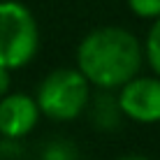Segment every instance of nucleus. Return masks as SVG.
<instances>
[{
	"label": "nucleus",
	"instance_id": "1",
	"mask_svg": "<svg viewBox=\"0 0 160 160\" xmlns=\"http://www.w3.org/2000/svg\"><path fill=\"white\" fill-rule=\"evenodd\" d=\"M142 44L125 28L102 26L91 30L77 47V68L98 88H121L139 74Z\"/></svg>",
	"mask_w": 160,
	"mask_h": 160
},
{
	"label": "nucleus",
	"instance_id": "2",
	"mask_svg": "<svg viewBox=\"0 0 160 160\" xmlns=\"http://www.w3.org/2000/svg\"><path fill=\"white\" fill-rule=\"evenodd\" d=\"M40 28L32 12L19 0H0V65L21 70L37 56Z\"/></svg>",
	"mask_w": 160,
	"mask_h": 160
},
{
	"label": "nucleus",
	"instance_id": "3",
	"mask_svg": "<svg viewBox=\"0 0 160 160\" xmlns=\"http://www.w3.org/2000/svg\"><path fill=\"white\" fill-rule=\"evenodd\" d=\"M91 81L79 68H60L37 88V104L42 114L53 121H74L88 102Z\"/></svg>",
	"mask_w": 160,
	"mask_h": 160
},
{
	"label": "nucleus",
	"instance_id": "4",
	"mask_svg": "<svg viewBox=\"0 0 160 160\" xmlns=\"http://www.w3.org/2000/svg\"><path fill=\"white\" fill-rule=\"evenodd\" d=\"M118 107L135 123H160V77H135L121 86Z\"/></svg>",
	"mask_w": 160,
	"mask_h": 160
},
{
	"label": "nucleus",
	"instance_id": "5",
	"mask_svg": "<svg viewBox=\"0 0 160 160\" xmlns=\"http://www.w3.org/2000/svg\"><path fill=\"white\" fill-rule=\"evenodd\" d=\"M42 109L37 98L26 93H7L0 100V135L7 139H21L37 125Z\"/></svg>",
	"mask_w": 160,
	"mask_h": 160
},
{
	"label": "nucleus",
	"instance_id": "6",
	"mask_svg": "<svg viewBox=\"0 0 160 160\" xmlns=\"http://www.w3.org/2000/svg\"><path fill=\"white\" fill-rule=\"evenodd\" d=\"M144 53H146V60L151 65V70L160 77V16L153 19V26L146 35V42H144Z\"/></svg>",
	"mask_w": 160,
	"mask_h": 160
},
{
	"label": "nucleus",
	"instance_id": "7",
	"mask_svg": "<svg viewBox=\"0 0 160 160\" xmlns=\"http://www.w3.org/2000/svg\"><path fill=\"white\" fill-rule=\"evenodd\" d=\"M128 7L139 19H158L160 16V0H128Z\"/></svg>",
	"mask_w": 160,
	"mask_h": 160
},
{
	"label": "nucleus",
	"instance_id": "8",
	"mask_svg": "<svg viewBox=\"0 0 160 160\" xmlns=\"http://www.w3.org/2000/svg\"><path fill=\"white\" fill-rule=\"evenodd\" d=\"M9 72H12L9 68L0 65V100H2V98H5V95L9 93V86H12V79H9Z\"/></svg>",
	"mask_w": 160,
	"mask_h": 160
},
{
	"label": "nucleus",
	"instance_id": "9",
	"mask_svg": "<svg viewBox=\"0 0 160 160\" xmlns=\"http://www.w3.org/2000/svg\"><path fill=\"white\" fill-rule=\"evenodd\" d=\"M118 160H148V158H144V156H123Z\"/></svg>",
	"mask_w": 160,
	"mask_h": 160
}]
</instances>
